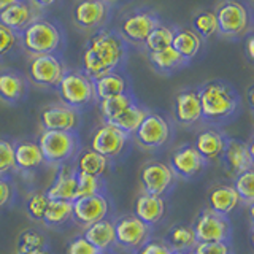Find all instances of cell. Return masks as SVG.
<instances>
[{"label":"cell","instance_id":"obj_39","mask_svg":"<svg viewBox=\"0 0 254 254\" xmlns=\"http://www.w3.org/2000/svg\"><path fill=\"white\" fill-rule=\"evenodd\" d=\"M192 29L198 37H211L218 32V22L216 16L213 11H200L194 16L192 19Z\"/></svg>","mask_w":254,"mask_h":254},{"label":"cell","instance_id":"obj_19","mask_svg":"<svg viewBox=\"0 0 254 254\" xmlns=\"http://www.w3.org/2000/svg\"><path fill=\"white\" fill-rule=\"evenodd\" d=\"M48 198L73 202L76 198V169L68 162L59 165L53 185L46 189Z\"/></svg>","mask_w":254,"mask_h":254},{"label":"cell","instance_id":"obj_2","mask_svg":"<svg viewBox=\"0 0 254 254\" xmlns=\"http://www.w3.org/2000/svg\"><path fill=\"white\" fill-rule=\"evenodd\" d=\"M202 119L213 126L227 124L240 110V95L224 79H211L198 87Z\"/></svg>","mask_w":254,"mask_h":254},{"label":"cell","instance_id":"obj_21","mask_svg":"<svg viewBox=\"0 0 254 254\" xmlns=\"http://www.w3.org/2000/svg\"><path fill=\"white\" fill-rule=\"evenodd\" d=\"M108 5L102 0H83L73 8V19L81 29L97 27L105 22Z\"/></svg>","mask_w":254,"mask_h":254},{"label":"cell","instance_id":"obj_12","mask_svg":"<svg viewBox=\"0 0 254 254\" xmlns=\"http://www.w3.org/2000/svg\"><path fill=\"white\" fill-rule=\"evenodd\" d=\"M149 226L141 222L133 214L123 216L115 222V240L126 250L137 251L140 246L149 240Z\"/></svg>","mask_w":254,"mask_h":254},{"label":"cell","instance_id":"obj_16","mask_svg":"<svg viewBox=\"0 0 254 254\" xmlns=\"http://www.w3.org/2000/svg\"><path fill=\"white\" fill-rule=\"evenodd\" d=\"M206 162L203 157L197 153V149L192 145H183L178 149L173 151L170 156V170L175 177L180 178H194L205 169Z\"/></svg>","mask_w":254,"mask_h":254},{"label":"cell","instance_id":"obj_26","mask_svg":"<svg viewBox=\"0 0 254 254\" xmlns=\"http://www.w3.org/2000/svg\"><path fill=\"white\" fill-rule=\"evenodd\" d=\"M27 89V81L14 70L0 71V99L6 103H18Z\"/></svg>","mask_w":254,"mask_h":254},{"label":"cell","instance_id":"obj_43","mask_svg":"<svg viewBox=\"0 0 254 254\" xmlns=\"http://www.w3.org/2000/svg\"><path fill=\"white\" fill-rule=\"evenodd\" d=\"M192 254H232V246L229 242H210L197 243Z\"/></svg>","mask_w":254,"mask_h":254},{"label":"cell","instance_id":"obj_32","mask_svg":"<svg viewBox=\"0 0 254 254\" xmlns=\"http://www.w3.org/2000/svg\"><path fill=\"white\" fill-rule=\"evenodd\" d=\"M71 216H73V202L50 198L42 221L48 227H61L70 221Z\"/></svg>","mask_w":254,"mask_h":254},{"label":"cell","instance_id":"obj_49","mask_svg":"<svg viewBox=\"0 0 254 254\" xmlns=\"http://www.w3.org/2000/svg\"><path fill=\"white\" fill-rule=\"evenodd\" d=\"M11 2H13V0H0V11H3L6 6H10Z\"/></svg>","mask_w":254,"mask_h":254},{"label":"cell","instance_id":"obj_1","mask_svg":"<svg viewBox=\"0 0 254 254\" xmlns=\"http://www.w3.org/2000/svg\"><path fill=\"white\" fill-rule=\"evenodd\" d=\"M127 56L126 40L108 29H99L89 37L83 53V73L92 81L113 73Z\"/></svg>","mask_w":254,"mask_h":254},{"label":"cell","instance_id":"obj_25","mask_svg":"<svg viewBox=\"0 0 254 254\" xmlns=\"http://www.w3.org/2000/svg\"><path fill=\"white\" fill-rule=\"evenodd\" d=\"M83 237L89 242L99 253H107L115 246V222L110 219H102L87 226Z\"/></svg>","mask_w":254,"mask_h":254},{"label":"cell","instance_id":"obj_37","mask_svg":"<svg viewBox=\"0 0 254 254\" xmlns=\"http://www.w3.org/2000/svg\"><path fill=\"white\" fill-rule=\"evenodd\" d=\"M173 32H175V29H172L169 26H164V24H159V26L151 32L148 38L145 40L146 50L149 53H156V51H161V50H165V48L172 46Z\"/></svg>","mask_w":254,"mask_h":254},{"label":"cell","instance_id":"obj_7","mask_svg":"<svg viewBox=\"0 0 254 254\" xmlns=\"http://www.w3.org/2000/svg\"><path fill=\"white\" fill-rule=\"evenodd\" d=\"M192 230L197 243L210 242H229L232 234V226L227 216H222L211 210H202L195 218Z\"/></svg>","mask_w":254,"mask_h":254},{"label":"cell","instance_id":"obj_30","mask_svg":"<svg viewBox=\"0 0 254 254\" xmlns=\"http://www.w3.org/2000/svg\"><path fill=\"white\" fill-rule=\"evenodd\" d=\"M94 92H95V99L103 100V99H110L115 97V95H121L129 91V84H127V79L113 71V73H108L105 76H102L94 81Z\"/></svg>","mask_w":254,"mask_h":254},{"label":"cell","instance_id":"obj_11","mask_svg":"<svg viewBox=\"0 0 254 254\" xmlns=\"http://www.w3.org/2000/svg\"><path fill=\"white\" fill-rule=\"evenodd\" d=\"M222 162H224L226 173L230 177H237L243 172L253 170L254 153L253 145L238 138H227L224 153H222Z\"/></svg>","mask_w":254,"mask_h":254},{"label":"cell","instance_id":"obj_47","mask_svg":"<svg viewBox=\"0 0 254 254\" xmlns=\"http://www.w3.org/2000/svg\"><path fill=\"white\" fill-rule=\"evenodd\" d=\"M13 197V186L6 178L0 177V208L5 206Z\"/></svg>","mask_w":254,"mask_h":254},{"label":"cell","instance_id":"obj_8","mask_svg":"<svg viewBox=\"0 0 254 254\" xmlns=\"http://www.w3.org/2000/svg\"><path fill=\"white\" fill-rule=\"evenodd\" d=\"M161 21L157 14L151 10H135L126 14L121 24H119V32L126 42L133 43H145L148 35L153 32Z\"/></svg>","mask_w":254,"mask_h":254},{"label":"cell","instance_id":"obj_22","mask_svg":"<svg viewBox=\"0 0 254 254\" xmlns=\"http://www.w3.org/2000/svg\"><path fill=\"white\" fill-rule=\"evenodd\" d=\"M34 8L32 3L13 0L10 6H6L3 11H0V24L11 29L14 34H21L29 24L34 21Z\"/></svg>","mask_w":254,"mask_h":254},{"label":"cell","instance_id":"obj_36","mask_svg":"<svg viewBox=\"0 0 254 254\" xmlns=\"http://www.w3.org/2000/svg\"><path fill=\"white\" fill-rule=\"evenodd\" d=\"M146 115H148V110L143 108L138 102H135L133 105H130L121 116L110 124H113L115 127H118V129H121L127 135H132V133L137 132L140 124L143 123V119L146 118Z\"/></svg>","mask_w":254,"mask_h":254},{"label":"cell","instance_id":"obj_9","mask_svg":"<svg viewBox=\"0 0 254 254\" xmlns=\"http://www.w3.org/2000/svg\"><path fill=\"white\" fill-rule=\"evenodd\" d=\"M64 73H65L64 64L54 53L37 54L29 62V76L38 86L58 87Z\"/></svg>","mask_w":254,"mask_h":254},{"label":"cell","instance_id":"obj_5","mask_svg":"<svg viewBox=\"0 0 254 254\" xmlns=\"http://www.w3.org/2000/svg\"><path fill=\"white\" fill-rule=\"evenodd\" d=\"M58 91L64 105H67L73 110L83 108L95 99L94 92V81L87 78L83 71L70 70L65 71L62 79L58 84Z\"/></svg>","mask_w":254,"mask_h":254},{"label":"cell","instance_id":"obj_48","mask_svg":"<svg viewBox=\"0 0 254 254\" xmlns=\"http://www.w3.org/2000/svg\"><path fill=\"white\" fill-rule=\"evenodd\" d=\"M245 46H246V56H248L250 61H253L254 59V35L253 34H250L248 37H246Z\"/></svg>","mask_w":254,"mask_h":254},{"label":"cell","instance_id":"obj_34","mask_svg":"<svg viewBox=\"0 0 254 254\" xmlns=\"http://www.w3.org/2000/svg\"><path fill=\"white\" fill-rule=\"evenodd\" d=\"M137 102L132 92H126L121 95H115V97L110 99H103L100 100V113L105 119V123H113L115 119H118L124 111L129 108L130 105Z\"/></svg>","mask_w":254,"mask_h":254},{"label":"cell","instance_id":"obj_38","mask_svg":"<svg viewBox=\"0 0 254 254\" xmlns=\"http://www.w3.org/2000/svg\"><path fill=\"white\" fill-rule=\"evenodd\" d=\"M102 189H103L102 177H92V175L76 172V198L103 194Z\"/></svg>","mask_w":254,"mask_h":254},{"label":"cell","instance_id":"obj_23","mask_svg":"<svg viewBox=\"0 0 254 254\" xmlns=\"http://www.w3.org/2000/svg\"><path fill=\"white\" fill-rule=\"evenodd\" d=\"M165 213V200L162 197L143 192L133 203V216L138 218L146 226H154L162 219Z\"/></svg>","mask_w":254,"mask_h":254},{"label":"cell","instance_id":"obj_45","mask_svg":"<svg viewBox=\"0 0 254 254\" xmlns=\"http://www.w3.org/2000/svg\"><path fill=\"white\" fill-rule=\"evenodd\" d=\"M18 40V34H14L11 29L5 27L3 24H0V56H5L13 50Z\"/></svg>","mask_w":254,"mask_h":254},{"label":"cell","instance_id":"obj_6","mask_svg":"<svg viewBox=\"0 0 254 254\" xmlns=\"http://www.w3.org/2000/svg\"><path fill=\"white\" fill-rule=\"evenodd\" d=\"M214 16L218 22V32L226 37L245 35V32L251 26V13L248 6L237 0L222 2L216 8Z\"/></svg>","mask_w":254,"mask_h":254},{"label":"cell","instance_id":"obj_3","mask_svg":"<svg viewBox=\"0 0 254 254\" xmlns=\"http://www.w3.org/2000/svg\"><path fill=\"white\" fill-rule=\"evenodd\" d=\"M22 45L34 56L37 54H51L61 46L62 32L50 19L37 18L21 32Z\"/></svg>","mask_w":254,"mask_h":254},{"label":"cell","instance_id":"obj_46","mask_svg":"<svg viewBox=\"0 0 254 254\" xmlns=\"http://www.w3.org/2000/svg\"><path fill=\"white\" fill-rule=\"evenodd\" d=\"M135 254H172L170 248L162 240H146L140 248L135 251Z\"/></svg>","mask_w":254,"mask_h":254},{"label":"cell","instance_id":"obj_41","mask_svg":"<svg viewBox=\"0 0 254 254\" xmlns=\"http://www.w3.org/2000/svg\"><path fill=\"white\" fill-rule=\"evenodd\" d=\"M48 202H50V198H48L46 192H40V190H38V192H34L29 197V200L26 202L27 214L34 221H42L43 214L46 211Z\"/></svg>","mask_w":254,"mask_h":254},{"label":"cell","instance_id":"obj_35","mask_svg":"<svg viewBox=\"0 0 254 254\" xmlns=\"http://www.w3.org/2000/svg\"><path fill=\"white\" fill-rule=\"evenodd\" d=\"M18 254H50V246L43 234L37 230H24L16 243Z\"/></svg>","mask_w":254,"mask_h":254},{"label":"cell","instance_id":"obj_28","mask_svg":"<svg viewBox=\"0 0 254 254\" xmlns=\"http://www.w3.org/2000/svg\"><path fill=\"white\" fill-rule=\"evenodd\" d=\"M43 154L37 141L21 140L14 143V167L21 170H32L42 165Z\"/></svg>","mask_w":254,"mask_h":254},{"label":"cell","instance_id":"obj_24","mask_svg":"<svg viewBox=\"0 0 254 254\" xmlns=\"http://www.w3.org/2000/svg\"><path fill=\"white\" fill-rule=\"evenodd\" d=\"M208 200V210L227 216L240 205V197L230 185H216L208 190L206 195Z\"/></svg>","mask_w":254,"mask_h":254},{"label":"cell","instance_id":"obj_29","mask_svg":"<svg viewBox=\"0 0 254 254\" xmlns=\"http://www.w3.org/2000/svg\"><path fill=\"white\" fill-rule=\"evenodd\" d=\"M164 243L169 246L172 253H186L192 251L197 245L192 226L189 224H175L169 229Z\"/></svg>","mask_w":254,"mask_h":254},{"label":"cell","instance_id":"obj_42","mask_svg":"<svg viewBox=\"0 0 254 254\" xmlns=\"http://www.w3.org/2000/svg\"><path fill=\"white\" fill-rule=\"evenodd\" d=\"M14 169V143L0 138V177Z\"/></svg>","mask_w":254,"mask_h":254},{"label":"cell","instance_id":"obj_40","mask_svg":"<svg viewBox=\"0 0 254 254\" xmlns=\"http://www.w3.org/2000/svg\"><path fill=\"white\" fill-rule=\"evenodd\" d=\"M253 181H254V172L248 170L240 175H237L234 181V189L240 197V202H245L246 205H251L254 200V189H253Z\"/></svg>","mask_w":254,"mask_h":254},{"label":"cell","instance_id":"obj_52","mask_svg":"<svg viewBox=\"0 0 254 254\" xmlns=\"http://www.w3.org/2000/svg\"><path fill=\"white\" fill-rule=\"evenodd\" d=\"M100 254H107V253H100Z\"/></svg>","mask_w":254,"mask_h":254},{"label":"cell","instance_id":"obj_4","mask_svg":"<svg viewBox=\"0 0 254 254\" xmlns=\"http://www.w3.org/2000/svg\"><path fill=\"white\" fill-rule=\"evenodd\" d=\"M38 146L48 164L62 165L68 162L78 151V137L75 132L43 130L38 137Z\"/></svg>","mask_w":254,"mask_h":254},{"label":"cell","instance_id":"obj_50","mask_svg":"<svg viewBox=\"0 0 254 254\" xmlns=\"http://www.w3.org/2000/svg\"><path fill=\"white\" fill-rule=\"evenodd\" d=\"M248 103L250 107H253V86L248 87Z\"/></svg>","mask_w":254,"mask_h":254},{"label":"cell","instance_id":"obj_18","mask_svg":"<svg viewBox=\"0 0 254 254\" xmlns=\"http://www.w3.org/2000/svg\"><path fill=\"white\" fill-rule=\"evenodd\" d=\"M175 118L181 126H192L202 119L198 87L183 89L175 97Z\"/></svg>","mask_w":254,"mask_h":254},{"label":"cell","instance_id":"obj_51","mask_svg":"<svg viewBox=\"0 0 254 254\" xmlns=\"http://www.w3.org/2000/svg\"><path fill=\"white\" fill-rule=\"evenodd\" d=\"M172 254H192V251H186V253H172Z\"/></svg>","mask_w":254,"mask_h":254},{"label":"cell","instance_id":"obj_31","mask_svg":"<svg viewBox=\"0 0 254 254\" xmlns=\"http://www.w3.org/2000/svg\"><path fill=\"white\" fill-rule=\"evenodd\" d=\"M75 169L78 173L92 175V177H102L108 169V159L102 154L95 153L91 148L83 149L81 153L76 156V165Z\"/></svg>","mask_w":254,"mask_h":254},{"label":"cell","instance_id":"obj_10","mask_svg":"<svg viewBox=\"0 0 254 254\" xmlns=\"http://www.w3.org/2000/svg\"><path fill=\"white\" fill-rule=\"evenodd\" d=\"M133 135L141 146L159 148L169 141L172 135V127L162 115L148 111L146 118L143 119V123Z\"/></svg>","mask_w":254,"mask_h":254},{"label":"cell","instance_id":"obj_17","mask_svg":"<svg viewBox=\"0 0 254 254\" xmlns=\"http://www.w3.org/2000/svg\"><path fill=\"white\" fill-rule=\"evenodd\" d=\"M40 124H42L43 130L73 132L78 124V113L76 110L64 105V103L50 105L40 113Z\"/></svg>","mask_w":254,"mask_h":254},{"label":"cell","instance_id":"obj_14","mask_svg":"<svg viewBox=\"0 0 254 254\" xmlns=\"http://www.w3.org/2000/svg\"><path fill=\"white\" fill-rule=\"evenodd\" d=\"M127 140H129V135L126 132L118 129L113 124L105 123L94 132L91 138V149L107 159L115 157L124 149Z\"/></svg>","mask_w":254,"mask_h":254},{"label":"cell","instance_id":"obj_13","mask_svg":"<svg viewBox=\"0 0 254 254\" xmlns=\"http://www.w3.org/2000/svg\"><path fill=\"white\" fill-rule=\"evenodd\" d=\"M141 186L146 194L162 197L175 183V175L169 165L162 162H148L143 165L140 173Z\"/></svg>","mask_w":254,"mask_h":254},{"label":"cell","instance_id":"obj_20","mask_svg":"<svg viewBox=\"0 0 254 254\" xmlns=\"http://www.w3.org/2000/svg\"><path fill=\"white\" fill-rule=\"evenodd\" d=\"M227 137L222 133L216 127H208L203 129L195 135L194 140V148L197 149V153L203 157V161H214L219 159L224 153Z\"/></svg>","mask_w":254,"mask_h":254},{"label":"cell","instance_id":"obj_15","mask_svg":"<svg viewBox=\"0 0 254 254\" xmlns=\"http://www.w3.org/2000/svg\"><path fill=\"white\" fill-rule=\"evenodd\" d=\"M110 211V202L105 194H97L91 197H81L73 200V218L78 224L91 226L94 222L107 218Z\"/></svg>","mask_w":254,"mask_h":254},{"label":"cell","instance_id":"obj_44","mask_svg":"<svg viewBox=\"0 0 254 254\" xmlns=\"http://www.w3.org/2000/svg\"><path fill=\"white\" fill-rule=\"evenodd\" d=\"M67 254H100L83 235L73 238L67 246Z\"/></svg>","mask_w":254,"mask_h":254},{"label":"cell","instance_id":"obj_27","mask_svg":"<svg viewBox=\"0 0 254 254\" xmlns=\"http://www.w3.org/2000/svg\"><path fill=\"white\" fill-rule=\"evenodd\" d=\"M172 48L177 51L186 62L195 58L197 53L202 48V38L198 37L190 27L175 29L173 32V42Z\"/></svg>","mask_w":254,"mask_h":254},{"label":"cell","instance_id":"obj_33","mask_svg":"<svg viewBox=\"0 0 254 254\" xmlns=\"http://www.w3.org/2000/svg\"><path fill=\"white\" fill-rule=\"evenodd\" d=\"M149 62L159 73H172L177 68L186 65V61L172 46L156 53H149Z\"/></svg>","mask_w":254,"mask_h":254}]
</instances>
